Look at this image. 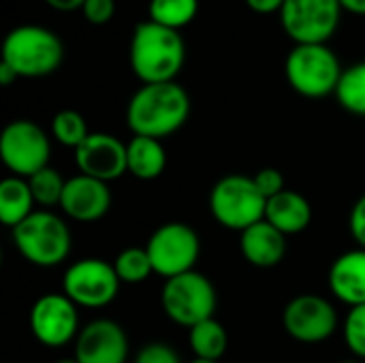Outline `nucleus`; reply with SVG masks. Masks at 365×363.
Instances as JSON below:
<instances>
[{"instance_id":"f257e3e1","label":"nucleus","mask_w":365,"mask_h":363,"mask_svg":"<svg viewBox=\"0 0 365 363\" xmlns=\"http://www.w3.org/2000/svg\"><path fill=\"white\" fill-rule=\"evenodd\" d=\"M190 118V96L178 81L143 83L128 101L126 124L133 135L163 139Z\"/></svg>"},{"instance_id":"f03ea898","label":"nucleus","mask_w":365,"mask_h":363,"mask_svg":"<svg viewBox=\"0 0 365 363\" xmlns=\"http://www.w3.org/2000/svg\"><path fill=\"white\" fill-rule=\"evenodd\" d=\"M128 62L141 83L175 81L186 62V45L180 30L165 28L152 19L139 21L130 36Z\"/></svg>"},{"instance_id":"7ed1b4c3","label":"nucleus","mask_w":365,"mask_h":363,"mask_svg":"<svg viewBox=\"0 0 365 363\" xmlns=\"http://www.w3.org/2000/svg\"><path fill=\"white\" fill-rule=\"evenodd\" d=\"M64 60V45L49 28L38 24L15 26L2 43V62L19 77L51 75Z\"/></svg>"},{"instance_id":"20e7f679","label":"nucleus","mask_w":365,"mask_h":363,"mask_svg":"<svg viewBox=\"0 0 365 363\" xmlns=\"http://www.w3.org/2000/svg\"><path fill=\"white\" fill-rule=\"evenodd\" d=\"M13 244L28 263L36 267H56L68 259L73 235L58 214L36 210L13 229Z\"/></svg>"},{"instance_id":"39448f33","label":"nucleus","mask_w":365,"mask_h":363,"mask_svg":"<svg viewBox=\"0 0 365 363\" xmlns=\"http://www.w3.org/2000/svg\"><path fill=\"white\" fill-rule=\"evenodd\" d=\"M344 68L327 45H295L284 60L289 86L306 98L336 94Z\"/></svg>"},{"instance_id":"423d86ee","label":"nucleus","mask_w":365,"mask_h":363,"mask_svg":"<svg viewBox=\"0 0 365 363\" xmlns=\"http://www.w3.org/2000/svg\"><path fill=\"white\" fill-rule=\"evenodd\" d=\"M267 199L248 175L231 173L220 178L210 193V212L218 225L231 231H246L265 218Z\"/></svg>"},{"instance_id":"0eeeda50","label":"nucleus","mask_w":365,"mask_h":363,"mask_svg":"<svg viewBox=\"0 0 365 363\" xmlns=\"http://www.w3.org/2000/svg\"><path fill=\"white\" fill-rule=\"evenodd\" d=\"M216 304L218 297L212 280L195 270L165 280L160 293V306L167 319L188 329L201 321L212 319Z\"/></svg>"},{"instance_id":"6e6552de","label":"nucleus","mask_w":365,"mask_h":363,"mask_svg":"<svg viewBox=\"0 0 365 363\" xmlns=\"http://www.w3.org/2000/svg\"><path fill=\"white\" fill-rule=\"evenodd\" d=\"M280 26L295 45H327L342 17L340 0H284Z\"/></svg>"},{"instance_id":"1a4fd4ad","label":"nucleus","mask_w":365,"mask_h":363,"mask_svg":"<svg viewBox=\"0 0 365 363\" xmlns=\"http://www.w3.org/2000/svg\"><path fill=\"white\" fill-rule=\"evenodd\" d=\"M145 250L150 255L154 274L169 280L195 270L201 255V242L190 225L165 223L150 235Z\"/></svg>"},{"instance_id":"9d476101","label":"nucleus","mask_w":365,"mask_h":363,"mask_svg":"<svg viewBox=\"0 0 365 363\" xmlns=\"http://www.w3.org/2000/svg\"><path fill=\"white\" fill-rule=\"evenodd\" d=\"M51 143L47 133L32 120H13L0 135V158L17 178H30L49 167Z\"/></svg>"},{"instance_id":"9b49d317","label":"nucleus","mask_w":365,"mask_h":363,"mask_svg":"<svg viewBox=\"0 0 365 363\" xmlns=\"http://www.w3.org/2000/svg\"><path fill=\"white\" fill-rule=\"evenodd\" d=\"M120 278L113 263L88 257L68 265L62 276V293L79 308H105L120 291Z\"/></svg>"},{"instance_id":"f8f14e48","label":"nucleus","mask_w":365,"mask_h":363,"mask_svg":"<svg viewBox=\"0 0 365 363\" xmlns=\"http://www.w3.org/2000/svg\"><path fill=\"white\" fill-rule=\"evenodd\" d=\"M282 327L293 340L302 344H319L336 334L338 312L325 297L304 293L284 306Z\"/></svg>"},{"instance_id":"ddd939ff","label":"nucleus","mask_w":365,"mask_h":363,"mask_svg":"<svg viewBox=\"0 0 365 363\" xmlns=\"http://www.w3.org/2000/svg\"><path fill=\"white\" fill-rule=\"evenodd\" d=\"M30 332L43 347H66L79 334L77 306L64 293L38 297L30 308Z\"/></svg>"},{"instance_id":"4468645a","label":"nucleus","mask_w":365,"mask_h":363,"mask_svg":"<svg viewBox=\"0 0 365 363\" xmlns=\"http://www.w3.org/2000/svg\"><path fill=\"white\" fill-rule=\"evenodd\" d=\"M75 359L79 363H126L128 336L111 319H94L75 338Z\"/></svg>"},{"instance_id":"2eb2a0df","label":"nucleus","mask_w":365,"mask_h":363,"mask_svg":"<svg viewBox=\"0 0 365 363\" xmlns=\"http://www.w3.org/2000/svg\"><path fill=\"white\" fill-rule=\"evenodd\" d=\"M75 165L79 173L109 184L128 173L126 143L109 133H90L75 150Z\"/></svg>"},{"instance_id":"dca6fc26","label":"nucleus","mask_w":365,"mask_h":363,"mask_svg":"<svg viewBox=\"0 0 365 363\" xmlns=\"http://www.w3.org/2000/svg\"><path fill=\"white\" fill-rule=\"evenodd\" d=\"M111 208V190L107 182L90 175H73L66 180L60 210L64 216L77 223H96Z\"/></svg>"},{"instance_id":"f3484780","label":"nucleus","mask_w":365,"mask_h":363,"mask_svg":"<svg viewBox=\"0 0 365 363\" xmlns=\"http://www.w3.org/2000/svg\"><path fill=\"white\" fill-rule=\"evenodd\" d=\"M329 289L346 306H365V248L342 252L329 267Z\"/></svg>"},{"instance_id":"a211bd4d","label":"nucleus","mask_w":365,"mask_h":363,"mask_svg":"<svg viewBox=\"0 0 365 363\" xmlns=\"http://www.w3.org/2000/svg\"><path fill=\"white\" fill-rule=\"evenodd\" d=\"M240 250L244 259L255 267H274L287 255V235L280 233L265 218L248 227L240 235Z\"/></svg>"},{"instance_id":"6ab92c4d","label":"nucleus","mask_w":365,"mask_h":363,"mask_svg":"<svg viewBox=\"0 0 365 363\" xmlns=\"http://www.w3.org/2000/svg\"><path fill=\"white\" fill-rule=\"evenodd\" d=\"M265 220L274 225L284 235H297L306 231L312 223V205L297 190H282L280 195L267 199Z\"/></svg>"},{"instance_id":"aec40b11","label":"nucleus","mask_w":365,"mask_h":363,"mask_svg":"<svg viewBox=\"0 0 365 363\" xmlns=\"http://www.w3.org/2000/svg\"><path fill=\"white\" fill-rule=\"evenodd\" d=\"M126 163L133 178L150 182L160 178L167 169V152L160 139L133 135V139L126 143Z\"/></svg>"},{"instance_id":"412c9836","label":"nucleus","mask_w":365,"mask_h":363,"mask_svg":"<svg viewBox=\"0 0 365 363\" xmlns=\"http://www.w3.org/2000/svg\"><path fill=\"white\" fill-rule=\"evenodd\" d=\"M34 210V197L26 178L9 175L0 182V220L15 229Z\"/></svg>"},{"instance_id":"4be33fe9","label":"nucleus","mask_w":365,"mask_h":363,"mask_svg":"<svg viewBox=\"0 0 365 363\" xmlns=\"http://www.w3.org/2000/svg\"><path fill=\"white\" fill-rule=\"evenodd\" d=\"M188 340H190V349H192L195 357L210 359V362H220V357L227 353V347H229L227 329L214 317L190 327Z\"/></svg>"},{"instance_id":"5701e85b","label":"nucleus","mask_w":365,"mask_h":363,"mask_svg":"<svg viewBox=\"0 0 365 363\" xmlns=\"http://www.w3.org/2000/svg\"><path fill=\"white\" fill-rule=\"evenodd\" d=\"M334 96L338 98L342 109L365 118V62H357L344 68Z\"/></svg>"},{"instance_id":"b1692460","label":"nucleus","mask_w":365,"mask_h":363,"mask_svg":"<svg viewBox=\"0 0 365 363\" xmlns=\"http://www.w3.org/2000/svg\"><path fill=\"white\" fill-rule=\"evenodd\" d=\"M199 13V0H150L148 4V19L180 30L188 26Z\"/></svg>"},{"instance_id":"393cba45","label":"nucleus","mask_w":365,"mask_h":363,"mask_svg":"<svg viewBox=\"0 0 365 363\" xmlns=\"http://www.w3.org/2000/svg\"><path fill=\"white\" fill-rule=\"evenodd\" d=\"M113 270H115L120 282H126V285L145 282L154 274V267H152L145 246L143 248L130 246V248H124L122 252H118V257L113 259Z\"/></svg>"},{"instance_id":"a878e982","label":"nucleus","mask_w":365,"mask_h":363,"mask_svg":"<svg viewBox=\"0 0 365 363\" xmlns=\"http://www.w3.org/2000/svg\"><path fill=\"white\" fill-rule=\"evenodd\" d=\"M51 133L56 141L64 148L77 150L90 135L86 118L75 109H62L51 120Z\"/></svg>"},{"instance_id":"bb28decb","label":"nucleus","mask_w":365,"mask_h":363,"mask_svg":"<svg viewBox=\"0 0 365 363\" xmlns=\"http://www.w3.org/2000/svg\"><path fill=\"white\" fill-rule=\"evenodd\" d=\"M28 184H30V190H32L36 205H43V208L58 205L60 208L66 180L53 167H45V169L36 171L34 175L28 178Z\"/></svg>"},{"instance_id":"cd10ccee","label":"nucleus","mask_w":365,"mask_h":363,"mask_svg":"<svg viewBox=\"0 0 365 363\" xmlns=\"http://www.w3.org/2000/svg\"><path fill=\"white\" fill-rule=\"evenodd\" d=\"M344 340L357 359H365V306H355L349 310L344 319Z\"/></svg>"},{"instance_id":"c85d7f7f","label":"nucleus","mask_w":365,"mask_h":363,"mask_svg":"<svg viewBox=\"0 0 365 363\" xmlns=\"http://www.w3.org/2000/svg\"><path fill=\"white\" fill-rule=\"evenodd\" d=\"M135 363H182V359L169 344L148 342L139 349Z\"/></svg>"},{"instance_id":"c756f323","label":"nucleus","mask_w":365,"mask_h":363,"mask_svg":"<svg viewBox=\"0 0 365 363\" xmlns=\"http://www.w3.org/2000/svg\"><path fill=\"white\" fill-rule=\"evenodd\" d=\"M252 180H255L257 188L261 190V195L265 199H272V197L280 195L282 190H287L282 173L278 169H274V167H265V169L257 171V175H252Z\"/></svg>"},{"instance_id":"7c9ffc66","label":"nucleus","mask_w":365,"mask_h":363,"mask_svg":"<svg viewBox=\"0 0 365 363\" xmlns=\"http://www.w3.org/2000/svg\"><path fill=\"white\" fill-rule=\"evenodd\" d=\"M83 17L94 24V26H103L107 24L113 13H115V0H86L81 6Z\"/></svg>"},{"instance_id":"2f4dec72","label":"nucleus","mask_w":365,"mask_h":363,"mask_svg":"<svg viewBox=\"0 0 365 363\" xmlns=\"http://www.w3.org/2000/svg\"><path fill=\"white\" fill-rule=\"evenodd\" d=\"M349 229L353 240L359 244V248H365V195H361L349 216Z\"/></svg>"},{"instance_id":"473e14b6","label":"nucleus","mask_w":365,"mask_h":363,"mask_svg":"<svg viewBox=\"0 0 365 363\" xmlns=\"http://www.w3.org/2000/svg\"><path fill=\"white\" fill-rule=\"evenodd\" d=\"M246 4L257 15H272V13H280L282 11L284 0H246Z\"/></svg>"},{"instance_id":"72a5a7b5","label":"nucleus","mask_w":365,"mask_h":363,"mask_svg":"<svg viewBox=\"0 0 365 363\" xmlns=\"http://www.w3.org/2000/svg\"><path fill=\"white\" fill-rule=\"evenodd\" d=\"M86 0H45L47 6H51L53 11H60V13H71V11H81Z\"/></svg>"},{"instance_id":"f704fd0d","label":"nucleus","mask_w":365,"mask_h":363,"mask_svg":"<svg viewBox=\"0 0 365 363\" xmlns=\"http://www.w3.org/2000/svg\"><path fill=\"white\" fill-rule=\"evenodd\" d=\"M340 4H342V11L365 17V0H340Z\"/></svg>"},{"instance_id":"c9c22d12","label":"nucleus","mask_w":365,"mask_h":363,"mask_svg":"<svg viewBox=\"0 0 365 363\" xmlns=\"http://www.w3.org/2000/svg\"><path fill=\"white\" fill-rule=\"evenodd\" d=\"M17 77H19V75H17L6 62H0V83H2V86H11Z\"/></svg>"},{"instance_id":"e433bc0d","label":"nucleus","mask_w":365,"mask_h":363,"mask_svg":"<svg viewBox=\"0 0 365 363\" xmlns=\"http://www.w3.org/2000/svg\"><path fill=\"white\" fill-rule=\"evenodd\" d=\"M188 363H218V362H210V359H199V357H195L192 362H188Z\"/></svg>"},{"instance_id":"4c0bfd02","label":"nucleus","mask_w":365,"mask_h":363,"mask_svg":"<svg viewBox=\"0 0 365 363\" xmlns=\"http://www.w3.org/2000/svg\"><path fill=\"white\" fill-rule=\"evenodd\" d=\"M56 363H79V362H77V359L73 357V359H58Z\"/></svg>"},{"instance_id":"58836bf2","label":"nucleus","mask_w":365,"mask_h":363,"mask_svg":"<svg viewBox=\"0 0 365 363\" xmlns=\"http://www.w3.org/2000/svg\"><path fill=\"white\" fill-rule=\"evenodd\" d=\"M340 363H364V362H359V359H351V362H340Z\"/></svg>"}]
</instances>
